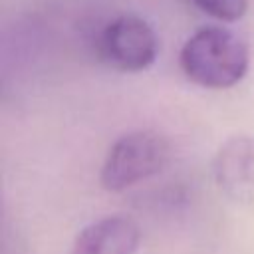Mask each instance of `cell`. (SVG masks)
I'll return each instance as SVG.
<instances>
[{
	"label": "cell",
	"mask_w": 254,
	"mask_h": 254,
	"mask_svg": "<svg viewBox=\"0 0 254 254\" xmlns=\"http://www.w3.org/2000/svg\"><path fill=\"white\" fill-rule=\"evenodd\" d=\"M212 177L218 190L238 204L254 202V137L234 135L226 139L212 161Z\"/></svg>",
	"instance_id": "cell-4"
},
{
	"label": "cell",
	"mask_w": 254,
	"mask_h": 254,
	"mask_svg": "<svg viewBox=\"0 0 254 254\" xmlns=\"http://www.w3.org/2000/svg\"><path fill=\"white\" fill-rule=\"evenodd\" d=\"M183 73L206 89L234 87L248 71V46L234 32L220 26H202L181 48Z\"/></svg>",
	"instance_id": "cell-1"
},
{
	"label": "cell",
	"mask_w": 254,
	"mask_h": 254,
	"mask_svg": "<svg viewBox=\"0 0 254 254\" xmlns=\"http://www.w3.org/2000/svg\"><path fill=\"white\" fill-rule=\"evenodd\" d=\"M171 161L169 141L151 129H139L121 135L107 151L99 181L109 192H121L155 175Z\"/></svg>",
	"instance_id": "cell-2"
},
{
	"label": "cell",
	"mask_w": 254,
	"mask_h": 254,
	"mask_svg": "<svg viewBox=\"0 0 254 254\" xmlns=\"http://www.w3.org/2000/svg\"><path fill=\"white\" fill-rule=\"evenodd\" d=\"M139 240L141 230L131 216L111 214L81 228L69 254H135Z\"/></svg>",
	"instance_id": "cell-5"
},
{
	"label": "cell",
	"mask_w": 254,
	"mask_h": 254,
	"mask_svg": "<svg viewBox=\"0 0 254 254\" xmlns=\"http://www.w3.org/2000/svg\"><path fill=\"white\" fill-rule=\"evenodd\" d=\"M99 50L111 67L135 73L153 65L159 42L147 20L135 14H121L103 28Z\"/></svg>",
	"instance_id": "cell-3"
},
{
	"label": "cell",
	"mask_w": 254,
	"mask_h": 254,
	"mask_svg": "<svg viewBox=\"0 0 254 254\" xmlns=\"http://www.w3.org/2000/svg\"><path fill=\"white\" fill-rule=\"evenodd\" d=\"M190 2L204 14L222 22H236L248 10V0H190Z\"/></svg>",
	"instance_id": "cell-6"
}]
</instances>
